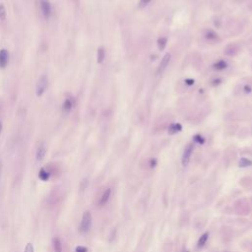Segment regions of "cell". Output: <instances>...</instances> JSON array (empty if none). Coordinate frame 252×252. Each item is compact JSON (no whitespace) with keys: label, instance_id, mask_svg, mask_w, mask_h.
Masks as SVG:
<instances>
[{"label":"cell","instance_id":"19","mask_svg":"<svg viewBox=\"0 0 252 252\" xmlns=\"http://www.w3.org/2000/svg\"><path fill=\"white\" fill-rule=\"evenodd\" d=\"M250 165H252V161L251 160H248V159H246V158L240 159V161H239V167L246 168V167H250Z\"/></svg>","mask_w":252,"mask_h":252},{"label":"cell","instance_id":"1","mask_svg":"<svg viewBox=\"0 0 252 252\" xmlns=\"http://www.w3.org/2000/svg\"><path fill=\"white\" fill-rule=\"evenodd\" d=\"M91 225H92V215L89 211H86L83 214L81 223L79 226V231L81 234H86L87 231H89Z\"/></svg>","mask_w":252,"mask_h":252},{"label":"cell","instance_id":"12","mask_svg":"<svg viewBox=\"0 0 252 252\" xmlns=\"http://www.w3.org/2000/svg\"><path fill=\"white\" fill-rule=\"evenodd\" d=\"M105 58V50L104 47H99L97 52V61L99 64H102Z\"/></svg>","mask_w":252,"mask_h":252},{"label":"cell","instance_id":"23","mask_svg":"<svg viewBox=\"0 0 252 252\" xmlns=\"http://www.w3.org/2000/svg\"><path fill=\"white\" fill-rule=\"evenodd\" d=\"M75 251L76 252H88V249L85 247V246H77L76 249H75Z\"/></svg>","mask_w":252,"mask_h":252},{"label":"cell","instance_id":"22","mask_svg":"<svg viewBox=\"0 0 252 252\" xmlns=\"http://www.w3.org/2000/svg\"><path fill=\"white\" fill-rule=\"evenodd\" d=\"M151 0H140V2H139V7L140 8H144L146 7L147 5L150 3Z\"/></svg>","mask_w":252,"mask_h":252},{"label":"cell","instance_id":"10","mask_svg":"<svg viewBox=\"0 0 252 252\" xmlns=\"http://www.w3.org/2000/svg\"><path fill=\"white\" fill-rule=\"evenodd\" d=\"M54 252H62V243L59 238H54L52 240Z\"/></svg>","mask_w":252,"mask_h":252},{"label":"cell","instance_id":"26","mask_svg":"<svg viewBox=\"0 0 252 252\" xmlns=\"http://www.w3.org/2000/svg\"><path fill=\"white\" fill-rule=\"evenodd\" d=\"M250 91H251V88H250V87H247V86H246V87H245V92H246V93H249Z\"/></svg>","mask_w":252,"mask_h":252},{"label":"cell","instance_id":"28","mask_svg":"<svg viewBox=\"0 0 252 252\" xmlns=\"http://www.w3.org/2000/svg\"><path fill=\"white\" fill-rule=\"evenodd\" d=\"M1 131H2V123L0 122V134H1Z\"/></svg>","mask_w":252,"mask_h":252},{"label":"cell","instance_id":"25","mask_svg":"<svg viewBox=\"0 0 252 252\" xmlns=\"http://www.w3.org/2000/svg\"><path fill=\"white\" fill-rule=\"evenodd\" d=\"M156 164H157V161H156V160H153V159L151 160V167L154 168L155 165H156Z\"/></svg>","mask_w":252,"mask_h":252},{"label":"cell","instance_id":"14","mask_svg":"<svg viewBox=\"0 0 252 252\" xmlns=\"http://www.w3.org/2000/svg\"><path fill=\"white\" fill-rule=\"evenodd\" d=\"M208 238H209V234L208 233H205V234H203L202 235L200 236V238H199V240H198V243H197V246L199 248H201V247H203V246L207 243V240H208Z\"/></svg>","mask_w":252,"mask_h":252},{"label":"cell","instance_id":"18","mask_svg":"<svg viewBox=\"0 0 252 252\" xmlns=\"http://www.w3.org/2000/svg\"><path fill=\"white\" fill-rule=\"evenodd\" d=\"M167 43H168V39H165V38H164V37L160 38L158 39V47H159V49L161 50V51L165 49V45H167Z\"/></svg>","mask_w":252,"mask_h":252},{"label":"cell","instance_id":"16","mask_svg":"<svg viewBox=\"0 0 252 252\" xmlns=\"http://www.w3.org/2000/svg\"><path fill=\"white\" fill-rule=\"evenodd\" d=\"M205 37L208 41L213 42L218 39V35H217L214 31H212V30H209V31H207V33L205 34Z\"/></svg>","mask_w":252,"mask_h":252},{"label":"cell","instance_id":"15","mask_svg":"<svg viewBox=\"0 0 252 252\" xmlns=\"http://www.w3.org/2000/svg\"><path fill=\"white\" fill-rule=\"evenodd\" d=\"M214 69L216 70H224L228 67V63H226L225 60H219L218 62H216L214 64Z\"/></svg>","mask_w":252,"mask_h":252},{"label":"cell","instance_id":"24","mask_svg":"<svg viewBox=\"0 0 252 252\" xmlns=\"http://www.w3.org/2000/svg\"><path fill=\"white\" fill-rule=\"evenodd\" d=\"M185 82L187 83L188 85H193V84H194V80H192V79H187V80H185Z\"/></svg>","mask_w":252,"mask_h":252},{"label":"cell","instance_id":"5","mask_svg":"<svg viewBox=\"0 0 252 252\" xmlns=\"http://www.w3.org/2000/svg\"><path fill=\"white\" fill-rule=\"evenodd\" d=\"M75 105L74 99L72 98H66L64 100V102L62 104V112L65 113H70L73 110Z\"/></svg>","mask_w":252,"mask_h":252},{"label":"cell","instance_id":"9","mask_svg":"<svg viewBox=\"0 0 252 252\" xmlns=\"http://www.w3.org/2000/svg\"><path fill=\"white\" fill-rule=\"evenodd\" d=\"M110 196H112V189L107 188L104 192L103 193V195L100 196V201H99V205L100 206H104L108 202V200L110 199Z\"/></svg>","mask_w":252,"mask_h":252},{"label":"cell","instance_id":"3","mask_svg":"<svg viewBox=\"0 0 252 252\" xmlns=\"http://www.w3.org/2000/svg\"><path fill=\"white\" fill-rule=\"evenodd\" d=\"M39 8L44 19H49L52 14V6L49 0H39Z\"/></svg>","mask_w":252,"mask_h":252},{"label":"cell","instance_id":"20","mask_svg":"<svg viewBox=\"0 0 252 252\" xmlns=\"http://www.w3.org/2000/svg\"><path fill=\"white\" fill-rule=\"evenodd\" d=\"M24 252H35V248H34L33 243H31V242L27 243L26 247H25V251Z\"/></svg>","mask_w":252,"mask_h":252},{"label":"cell","instance_id":"8","mask_svg":"<svg viewBox=\"0 0 252 252\" xmlns=\"http://www.w3.org/2000/svg\"><path fill=\"white\" fill-rule=\"evenodd\" d=\"M170 58H171V55L169 54V53H167L165 55V56L163 57V59H162V61H161V63H160V65H159V68H158V73L159 74H161V73H163L165 70V68L168 67V65H169V61H170Z\"/></svg>","mask_w":252,"mask_h":252},{"label":"cell","instance_id":"11","mask_svg":"<svg viewBox=\"0 0 252 252\" xmlns=\"http://www.w3.org/2000/svg\"><path fill=\"white\" fill-rule=\"evenodd\" d=\"M39 179H41L42 181H47V180H49L50 173L45 169L42 168L41 169H39Z\"/></svg>","mask_w":252,"mask_h":252},{"label":"cell","instance_id":"13","mask_svg":"<svg viewBox=\"0 0 252 252\" xmlns=\"http://www.w3.org/2000/svg\"><path fill=\"white\" fill-rule=\"evenodd\" d=\"M181 129H182V126H181L179 123H173L169 127V133L175 134V133L179 132V131H181Z\"/></svg>","mask_w":252,"mask_h":252},{"label":"cell","instance_id":"6","mask_svg":"<svg viewBox=\"0 0 252 252\" xmlns=\"http://www.w3.org/2000/svg\"><path fill=\"white\" fill-rule=\"evenodd\" d=\"M9 61V52L6 48L0 49V68L4 69Z\"/></svg>","mask_w":252,"mask_h":252},{"label":"cell","instance_id":"4","mask_svg":"<svg viewBox=\"0 0 252 252\" xmlns=\"http://www.w3.org/2000/svg\"><path fill=\"white\" fill-rule=\"evenodd\" d=\"M192 152H193V145L188 144L185 147V149L183 151V154H182V158H181V163H182V165H184V167L188 165Z\"/></svg>","mask_w":252,"mask_h":252},{"label":"cell","instance_id":"7","mask_svg":"<svg viewBox=\"0 0 252 252\" xmlns=\"http://www.w3.org/2000/svg\"><path fill=\"white\" fill-rule=\"evenodd\" d=\"M45 154H47V147H45V144L43 142H42L38 146L37 152H36V159L39 162L43 160V158L45 157Z\"/></svg>","mask_w":252,"mask_h":252},{"label":"cell","instance_id":"2","mask_svg":"<svg viewBox=\"0 0 252 252\" xmlns=\"http://www.w3.org/2000/svg\"><path fill=\"white\" fill-rule=\"evenodd\" d=\"M48 86V79L47 77V75H42L41 77L39 78L37 86H36V95L38 98H41L45 93V91L47 89Z\"/></svg>","mask_w":252,"mask_h":252},{"label":"cell","instance_id":"17","mask_svg":"<svg viewBox=\"0 0 252 252\" xmlns=\"http://www.w3.org/2000/svg\"><path fill=\"white\" fill-rule=\"evenodd\" d=\"M7 18V11L3 3H0V20L4 22Z\"/></svg>","mask_w":252,"mask_h":252},{"label":"cell","instance_id":"27","mask_svg":"<svg viewBox=\"0 0 252 252\" xmlns=\"http://www.w3.org/2000/svg\"><path fill=\"white\" fill-rule=\"evenodd\" d=\"M1 171H2V164L0 162V177H1Z\"/></svg>","mask_w":252,"mask_h":252},{"label":"cell","instance_id":"21","mask_svg":"<svg viewBox=\"0 0 252 252\" xmlns=\"http://www.w3.org/2000/svg\"><path fill=\"white\" fill-rule=\"evenodd\" d=\"M194 141H195V142L199 143V144H203L204 143V138L201 135H195L194 136Z\"/></svg>","mask_w":252,"mask_h":252}]
</instances>
